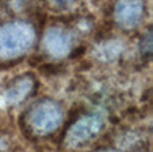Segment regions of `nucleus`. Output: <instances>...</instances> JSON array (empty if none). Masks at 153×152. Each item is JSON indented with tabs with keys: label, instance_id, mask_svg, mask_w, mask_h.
<instances>
[{
	"label": "nucleus",
	"instance_id": "obj_5",
	"mask_svg": "<svg viewBox=\"0 0 153 152\" xmlns=\"http://www.w3.org/2000/svg\"><path fill=\"white\" fill-rule=\"evenodd\" d=\"M45 48L53 57H65L71 50L73 38L71 34L62 28H50L45 35Z\"/></svg>",
	"mask_w": 153,
	"mask_h": 152
},
{
	"label": "nucleus",
	"instance_id": "obj_2",
	"mask_svg": "<svg viewBox=\"0 0 153 152\" xmlns=\"http://www.w3.org/2000/svg\"><path fill=\"white\" fill-rule=\"evenodd\" d=\"M28 121L34 131L39 133H50L59 127L62 121V110L56 102L46 100L31 109Z\"/></svg>",
	"mask_w": 153,
	"mask_h": 152
},
{
	"label": "nucleus",
	"instance_id": "obj_6",
	"mask_svg": "<svg viewBox=\"0 0 153 152\" xmlns=\"http://www.w3.org/2000/svg\"><path fill=\"white\" fill-rule=\"evenodd\" d=\"M32 86H34V81L28 77H22L15 80L5 90V94H4L5 102L10 105L19 104V102L23 101L31 93Z\"/></svg>",
	"mask_w": 153,
	"mask_h": 152
},
{
	"label": "nucleus",
	"instance_id": "obj_8",
	"mask_svg": "<svg viewBox=\"0 0 153 152\" xmlns=\"http://www.w3.org/2000/svg\"><path fill=\"white\" fill-rule=\"evenodd\" d=\"M40 72L43 74H58L59 72H62V67L59 65H42Z\"/></svg>",
	"mask_w": 153,
	"mask_h": 152
},
{
	"label": "nucleus",
	"instance_id": "obj_10",
	"mask_svg": "<svg viewBox=\"0 0 153 152\" xmlns=\"http://www.w3.org/2000/svg\"><path fill=\"white\" fill-rule=\"evenodd\" d=\"M106 152H110V151H106Z\"/></svg>",
	"mask_w": 153,
	"mask_h": 152
},
{
	"label": "nucleus",
	"instance_id": "obj_3",
	"mask_svg": "<svg viewBox=\"0 0 153 152\" xmlns=\"http://www.w3.org/2000/svg\"><path fill=\"white\" fill-rule=\"evenodd\" d=\"M103 128V117L101 115H90L82 117L70 128L67 133V144L71 147H78L95 137Z\"/></svg>",
	"mask_w": 153,
	"mask_h": 152
},
{
	"label": "nucleus",
	"instance_id": "obj_9",
	"mask_svg": "<svg viewBox=\"0 0 153 152\" xmlns=\"http://www.w3.org/2000/svg\"><path fill=\"white\" fill-rule=\"evenodd\" d=\"M75 1L76 0H50L51 4H53L54 7L59 8V10H66V8H70Z\"/></svg>",
	"mask_w": 153,
	"mask_h": 152
},
{
	"label": "nucleus",
	"instance_id": "obj_4",
	"mask_svg": "<svg viewBox=\"0 0 153 152\" xmlns=\"http://www.w3.org/2000/svg\"><path fill=\"white\" fill-rule=\"evenodd\" d=\"M144 0H120L116 4V20L125 28L136 27L144 18Z\"/></svg>",
	"mask_w": 153,
	"mask_h": 152
},
{
	"label": "nucleus",
	"instance_id": "obj_1",
	"mask_svg": "<svg viewBox=\"0 0 153 152\" xmlns=\"http://www.w3.org/2000/svg\"><path fill=\"white\" fill-rule=\"evenodd\" d=\"M34 38V30L27 23L15 22L0 27V58H13L26 53Z\"/></svg>",
	"mask_w": 153,
	"mask_h": 152
},
{
	"label": "nucleus",
	"instance_id": "obj_7",
	"mask_svg": "<svg viewBox=\"0 0 153 152\" xmlns=\"http://www.w3.org/2000/svg\"><path fill=\"white\" fill-rule=\"evenodd\" d=\"M141 48H143V51L146 54V55H151L152 53V35L151 32H146L145 38L143 39V42H141Z\"/></svg>",
	"mask_w": 153,
	"mask_h": 152
}]
</instances>
